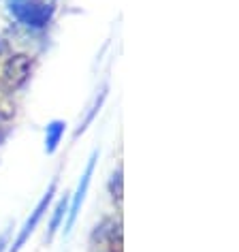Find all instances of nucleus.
Masks as SVG:
<instances>
[{
    "label": "nucleus",
    "mask_w": 239,
    "mask_h": 252,
    "mask_svg": "<svg viewBox=\"0 0 239 252\" xmlns=\"http://www.w3.org/2000/svg\"><path fill=\"white\" fill-rule=\"evenodd\" d=\"M11 17L30 30H43L54 20V0H7Z\"/></svg>",
    "instance_id": "nucleus-1"
},
{
    "label": "nucleus",
    "mask_w": 239,
    "mask_h": 252,
    "mask_svg": "<svg viewBox=\"0 0 239 252\" xmlns=\"http://www.w3.org/2000/svg\"><path fill=\"white\" fill-rule=\"evenodd\" d=\"M32 75V58L28 54H2L0 52V92L15 94Z\"/></svg>",
    "instance_id": "nucleus-2"
},
{
    "label": "nucleus",
    "mask_w": 239,
    "mask_h": 252,
    "mask_svg": "<svg viewBox=\"0 0 239 252\" xmlns=\"http://www.w3.org/2000/svg\"><path fill=\"white\" fill-rule=\"evenodd\" d=\"M90 252H124V231L120 218H103L88 237Z\"/></svg>",
    "instance_id": "nucleus-3"
},
{
    "label": "nucleus",
    "mask_w": 239,
    "mask_h": 252,
    "mask_svg": "<svg viewBox=\"0 0 239 252\" xmlns=\"http://www.w3.org/2000/svg\"><path fill=\"white\" fill-rule=\"evenodd\" d=\"M56 190H58V178H54L52 180V184L47 186V190H45V194L41 197V201L36 203V207L32 212H30V216L26 218V222L22 224V229H20V233H17V237H15V242L11 244V248H9V252H20L24 246H26V242L30 239V235L36 231V226L41 224V220H43V216H45V212L49 210V203L54 201V194H56Z\"/></svg>",
    "instance_id": "nucleus-4"
},
{
    "label": "nucleus",
    "mask_w": 239,
    "mask_h": 252,
    "mask_svg": "<svg viewBox=\"0 0 239 252\" xmlns=\"http://www.w3.org/2000/svg\"><path fill=\"white\" fill-rule=\"evenodd\" d=\"M96 160H98V150H94L92 156L88 158L86 171H84V175H81V180H79V184H77V190H75L73 199H71V207H68V212H66V222H64L66 233L75 226V220H77L79 212H81V205H84V199H86V194H88V188H90L94 169H96Z\"/></svg>",
    "instance_id": "nucleus-5"
},
{
    "label": "nucleus",
    "mask_w": 239,
    "mask_h": 252,
    "mask_svg": "<svg viewBox=\"0 0 239 252\" xmlns=\"http://www.w3.org/2000/svg\"><path fill=\"white\" fill-rule=\"evenodd\" d=\"M64 133H66V122L64 120H52L47 122L45 126V154H56L60 148L62 139H64Z\"/></svg>",
    "instance_id": "nucleus-6"
},
{
    "label": "nucleus",
    "mask_w": 239,
    "mask_h": 252,
    "mask_svg": "<svg viewBox=\"0 0 239 252\" xmlns=\"http://www.w3.org/2000/svg\"><path fill=\"white\" fill-rule=\"evenodd\" d=\"M66 212H68V197L64 194L60 201H58V205H56V210H54V216H52V222H49V233H47V242H52L54 235L58 233L60 229V224L64 222V218H66Z\"/></svg>",
    "instance_id": "nucleus-7"
},
{
    "label": "nucleus",
    "mask_w": 239,
    "mask_h": 252,
    "mask_svg": "<svg viewBox=\"0 0 239 252\" xmlns=\"http://www.w3.org/2000/svg\"><path fill=\"white\" fill-rule=\"evenodd\" d=\"M105 98H107V88H103V90H100V94L96 96V100H94V105H92V109H90V113H88L86 116V120L84 122L79 124V128L75 130V137H79L81 133H84V130L88 128V126H90L92 122H94V118H96V113L100 111V107H103V103H105Z\"/></svg>",
    "instance_id": "nucleus-8"
},
{
    "label": "nucleus",
    "mask_w": 239,
    "mask_h": 252,
    "mask_svg": "<svg viewBox=\"0 0 239 252\" xmlns=\"http://www.w3.org/2000/svg\"><path fill=\"white\" fill-rule=\"evenodd\" d=\"M109 188H111V197H113V201L122 203V169H118V171L111 175Z\"/></svg>",
    "instance_id": "nucleus-9"
},
{
    "label": "nucleus",
    "mask_w": 239,
    "mask_h": 252,
    "mask_svg": "<svg viewBox=\"0 0 239 252\" xmlns=\"http://www.w3.org/2000/svg\"><path fill=\"white\" fill-rule=\"evenodd\" d=\"M9 248V233H2L0 235V252H4Z\"/></svg>",
    "instance_id": "nucleus-10"
}]
</instances>
